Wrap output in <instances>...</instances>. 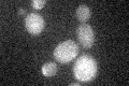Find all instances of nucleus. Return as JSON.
<instances>
[{
	"label": "nucleus",
	"instance_id": "obj_4",
	"mask_svg": "<svg viewBox=\"0 0 129 86\" xmlns=\"http://www.w3.org/2000/svg\"><path fill=\"white\" fill-rule=\"evenodd\" d=\"M44 19L38 13H30L25 18V26L27 31L32 36H38L44 29Z\"/></svg>",
	"mask_w": 129,
	"mask_h": 86
},
{
	"label": "nucleus",
	"instance_id": "obj_7",
	"mask_svg": "<svg viewBox=\"0 0 129 86\" xmlns=\"http://www.w3.org/2000/svg\"><path fill=\"white\" fill-rule=\"evenodd\" d=\"M45 5H46L45 0H34V1H31L32 8L36 10H41Z\"/></svg>",
	"mask_w": 129,
	"mask_h": 86
},
{
	"label": "nucleus",
	"instance_id": "obj_1",
	"mask_svg": "<svg viewBox=\"0 0 129 86\" xmlns=\"http://www.w3.org/2000/svg\"><path fill=\"white\" fill-rule=\"evenodd\" d=\"M72 71L79 82H90L95 79L98 71L97 61L90 55H82L75 61Z\"/></svg>",
	"mask_w": 129,
	"mask_h": 86
},
{
	"label": "nucleus",
	"instance_id": "obj_5",
	"mask_svg": "<svg viewBox=\"0 0 129 86\" xmlns=\"http://www.w3.org/2000/svg\"><path fill=\"white\" fill-rule=\"evenodd\" d=\"M75 14H76L78 19L81 22V24L85 23L90 17V9L85 5H81L78 7V9H76Z\"/></svg>",
	"mask_w": 129,
	"mask_h": 86
},
{
	"label": "nucleus",
	"instance_id": "obj_6",
	"mask_svg": "<svg viewBox=\"0 0 129 86\" xmlns=\"http://www.w3.org/2000/svg\"><path fill=\"white\" fill-rule=\"evenodd\" d=\"M41 71L43 73V75L50 77V76H53V75H55L56 73H57L58 67H57V65H56L55 63H46V64H44L42 66Z\"/></svg>",
	"mask_w": 129,
	"mask_h": 86
},
{
	"label": "nucleus",
	"instance_id": "obj_9",
	"mask_svg": "<svg viewBox=\"0 0 129 86\" xmlns=\"http://www.w3.org/2000/svg\"><path fill=\"white\" fill-rule=\"evenodd\" d=\"M79 84H80V83H71L70 85H71V86H79Z\"/></svg>",
	"mask_w": 129,
	"mask_h": 86
},
{
	"label": "nucleus",
	"instance_id": "obj_3",
	"mask_svg": "<svg viewBox=\"0 0 129 86\" xmlns=\"http://www.w3.org/2000/svg\"><path fill=\"white\" fill-rule=\"evenodd\" d=\"M76 36H78L79 42L84 48H90L92 46L95 41V35L90 25L82 23L76 29Z\"/></svg>",
	"mask_w": 129,
	"mask_h": 86
},
{
	"label": "nucleus",
	"instance_id": "obj_8",
	"mask_svg": "<svg viewBox=\"0 0 129 86\" xmlns=\"http://www.w3.org/2000/svg\"><path fill=\"white\" fill-rule=\"evenodd\" d=\"M18 14H21V15L25 14V10H24V9H19V11H18Z\"/></svg>",
	"mask_w": 129,
	"mask_h": 86
},
{
	"label": "nucleus",
	"instance_id": "obj_2",
	"mask_svg": "<svg viewBox=\"0 0 129 86\" xmlns=\"http://www.w3.org/2000/svg\"><path fill=\"white\" fill-rule=\"evenodd\" d=\"M79 53V46L74 41L67 40L59 43L54 50V58L61 64L73 60Z\"/></svg>",
	"mask_w": 129,
	"mask_h": 86
}]
</instances>
